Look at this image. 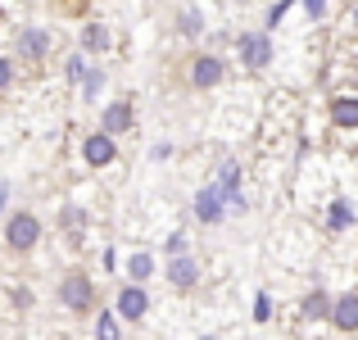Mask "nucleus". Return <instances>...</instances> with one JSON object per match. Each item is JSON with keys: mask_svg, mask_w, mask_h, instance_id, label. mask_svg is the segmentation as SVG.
<instances>
[{"mask_svg": "<svg viewBox=\"0 0 358 340\" xmlns=\"http://www.w3.org/2000/svg\"><path fill=\"white\" fill-rule=\"evenodd\" d=\"M127 272H131V286H141V281L155 272V259H150V254H131V259H127Z\"/></svg>", "mask_w": 358, "mask_h": 340, "instance_id": "nucleus-14", "label": "nucleus"}, {"mask_svg": "<svg viewBox=\"0 0 358 340\" xmlns=\"http://www.w3.org/2000/svg\"><path fill=\"white\" fill-rule=\"evenodd\" d=\"M36 241H41V218H36V213H14V218H5V245L14 254H27Z\"/></svg>", "mask_w": 358, "mask_h": 340, "instance_id": "nucleus-1", "label": "nucleus"}, {"mask_svg": "<svg viewBox=\"0 0 358 340\" xmlns=\"http://www.w3.org/2000/svg\"><path fill=\"white\" fill-rule=\"evenodd\" d=\"M350 222H354V209H350V200H336L331 209H327V227H331V232H345Z\"/></svg>", "mask_w": 358, "mask_h": 340, "instance_id": "nucleus-13", "label": "nucleus"}, {"mask_svg": "<svg viewBox=\"0 0 358 340\" xmlns=\"http://www.w3.org/2000/svg\"><path fill=\"white\" fill-rule=\"evenodd\" d=\"M222 78H227V64H222L218 55H195V64H191V82H195L200 91L218 87Z\"/></svg>", "mask_w": 358, "mask_h": 340, "instance_id": "nucleus-4", "label": "nucleus"}, {"mask_svg": "<svg viewBox=\"0 0 358 340\" xmlns=\"http://www.w3.org/2000/svg\"><path fill=\"white\" fill-rule=\"evenodd\" d=\"M0 18H5V9H0Z\"/></svg>", "mask_w": 358, "mask_h": 340, "instance_id": "nucleus-23", "label": "nucleus"}, {"mask_svg": "<svg viewBox=\"0 0 358 340\" xmlns=\"http://www.w3.org/2000/svg\"><path fill=\"white\" fill-rule=\"evenodd\" d=\"M127 127H131V105H127V100H114V105H105L100 132H105V136H122Z\"/></svg>", "mask_w": 358, "mask_h": 340, "instance_id": "nucleus-9", "label": "nucleus"}, {"mask_svg": "<svg viewBox=\"0 0 358 340\" xmlns=\"http://www.w3.org/2000/svg\"><path fill=\"white\" fill-rule=\"evenodd\" d=\"M96 336H100V340H118V336H122V327H118V313H114V309H105V313H100Z\"/></svg>", "mask_w": 358, "mask_h": 340, "instance_id": "nucleus-16", "label": "nucleus"}, {"mask_svg": "<svg viewBox=\"0 0 358 340\" xmlns=\"http://www.w3.org/2000/svg\"><path fill=\"white\" fill-rule=\"evenodd\" d=\"M5 200H9V186H5V182H0V209H5Z\"/></svg>", "mask_w": 358, "mask_h": 340, "instance_id": "nucleus-22", "label": "nucleus"}, {"mask_svg": "<svg viewBox=\"0 0 358 340\" xmlns=\"http://www.w3.org/2000/svg\"><path fill=\"white\" fill-rule=\"evenodd\" d=\"M182 32H200V14H195V9L182 14Z\"/></svg>", "mask_w": 358, "mask_h": 340, "instance_id": "nucleus-20", "label": "nucleus"}, {"mask_svg": "<svg viewBox=\"0 0 358 340\" xmlns=\"http://www.w3.org/2000/svg\"><path fill=\"white\" fill-rule=\"evenodd\" d=\"M331 327H341V332H358V290H345V295L331 304Z\"/></svg>", "mask_w": 358, "mask_h": 340, "instance_id": "nucleus-8", "label": "nucleus"}, {"mask_svg": "<svg viewBox=\"0 0 358 340\" xmlns=\"http://www.w3.org/2000/svg\"><path fill=\"white\" fill-rule=\"evenodd\" d=\"M114 136H105V132H96V136H87L82 141V159H87L91 168H105V164H114Z\"/></svg>", "mask_w": 358, "mask_h": 340, "instance_id": "nucleus-5", "label": "nucleus"}, {"mask_svg": "<svg viewBox=\"0 0 358 340\" xmlns=\"http://www.w3.org/2000/svg\"><path fill=\"white\" fill-rule=\"evenodd\" d=\"M59 299L73 313H87V309L96 304V286H91V277H82V272H69V277L59 281Z\"/></svg>", "mask_w": 358, "mask_h": 340, "instance_id": "nucleus-2", "label": "nucleus"}, {"mask_svg": "<svg viewBox=\"0 0 358 340\" xmlns=\"http://www.w3.org/2000/svg\"><path fill=\"white\" fill-rule=\"evenodd\" d=\"M18 55L23 59H45L50 55V32L45 27H23L18 32Z\"/></svg>", "mask_w": 358, "mask_h": 340, "instance_id": "nucleus-6", "label": "nucleus"}, {"mask_svg": "<svg viewBox=\"0 0 358 340\" xmlns=\"http://www.w3.org/2000/svg\"><path fill=\"white\" fill-rule=\"evenodd\" d=\"M82 50H109V32L100 23H91L87 32H82Z\"/></svg>", "mask_w": 358, "mask_h": 340, "instance_id": "nucleus-15", "label": "nucleus"}, {"mask_svg": "<svg viewBox=\"0 0 358 340\" xmlns=\"http://www.w3.org/2000/svg\"><path fill=\"white\" fill-rule=\"evenodd\" d=\"M268 309H272V304H268V299H263V295L254 299V318H259V323H263V318H268Z\"/></svg>", "mask_w": 358, "mask_h": 340, "instance_id": "nucleus-21", "label": "nucleus"}, {"mask_svg": "<svg viewBox=\"0 0 358 340\" xmlns=\"http://www.w3.org/2000/svg\"><path fill=\"white\" fill-rule=\"evenodd\" d=\"M69 78H73V82H87V78H91V73H87V59H82V55H73V59H69Z\"/></svg>", "mask_w": 358, "mask_h": 340, "instance_id": "nucleus-18", "label": "nucleus"}, {"mask_svg": "<svg viewBox=\"0 0 358 340\" xmlns=\"http://www.w3.org/2000/svg\"><path fill=\"white\" fill-rule=\"evenodd\" d=\"M304 313H313V318H331V299H327L322 290H313V295H308V304H304Z\"/></svg>", "mask_w": 358, "mask_h": 340, "instance_id": "nucleus-17", "label": "nucleus"}, {"mask_svg": "<svg viewBox=\"0 0 358 340\" xmlns=\"http://www.w3.org/2000/svg\"><path fill=\"white\" fill-rule=\"evenodd\" d=\"M9 82H14V64L0 55V91H9Z\"/></svg>", "mask_w": 358, "mask_h": 340, "instance_id": "nucleus-19", "label": "nucleus"}, {"mask_svg": "<svg viewBox=\"0 0 358 340\" xmlns=\"http://www.w3.org/2000/svg\"><path fill=\"white\" fill-rule=\"evenodd\" d=\"M241 59H245L250 73H259L263 64L272 59V41H268V36H241Z\"/></svg>", "mask_w": 358, "mask_h": 340, "instance_id": "nucleus-7", "label": "nucleus"}, {"mask_svg": "<svg viewBox=\"0 0 358 340\" xmlns=\"http://www.w3.org/2000/svg\"><path fill=\"white\" fill-rule=\"evenodd\" d=\"M195 213H200L204 222H222V191L218 186H204V191L195 195Z\"/></svg>", "mask_w": 358, "mask_h": 340, "instance_id": "nucleus-11", "label": "nucleus"}, {"mask_svg": "<svg viewBox=\"0 0 358 340\" xmlns=\"http://www.w3.org/2000/svg\"><path fill=\"white\" fill-rule=\"evenodd\" d=\"M331 122L345 127V132H354L358 127V96H336L331 100Z\"/></svg>", "mask_w": 358, "mask_h": 340, "instance_id": "nucleus-12", "label": "nucleus"}, {"mask_svg": "<svg viewBox=\"0 0 358 340\" xmlns=\"http://www.w3.org/2000/svg\"><path fill=\"white\" fill-rule=\"evenodd\" d=\"M114 313L122 323H141V318L150 313V290L145 286H122L118 299H114Z\"/></svg>", "mask_w": 358, "mask_h": 340, "instance_id": "nucleus-3", "label": "nucleus"}, {"mask_svg": "<svg viewBox=\"0 0 358 340\" xmlns=\"http://www.w3.org/2000/svg\"><path fill=\"white\" fill-rule=\"evenodd\" d=\"M168 281H173L177 290H191L195 281H200V268H195V259H191V254H177V259L168 263Z\"/></svg>", "mask_w": 358, "mask_h": 340, "instance_id": "nucleus-10", "label": "nucleus"}]
</instances>
